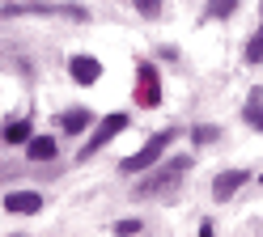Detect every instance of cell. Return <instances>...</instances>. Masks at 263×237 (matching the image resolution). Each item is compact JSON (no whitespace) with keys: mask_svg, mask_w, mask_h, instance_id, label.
I'll return each instance as SVG.
<instances>
[{"mask_svg":"<svg viewBox=\"0 0 263 237\" xmlns=\"http://www.w3.org/2000/svg\"><path fill=\"white\" fill-rule=\"evenodd\" d=\"M170 144H174V131H157V135H153V140L144 144L140 152H132V157L123 161V174H140V169H149V165H153V161H157Z\"/></svg>","mask_w":263,"mask_h":237,"instance_id":"6da1fadb","label":"cell"},{"mask_svg":"<svg viewBox=\"0 0 263 237\" xmlns=\"http://www.w3.org/2000/svg\"><path fill=\"white\" fill-rule=\"evenodd\" d=\"M161 102V76L149 60L136 64V106H157Z\"/></svg>","mask_w":263,"mask_h":237,"instance_id":"7a4b0ae2","label":"cell"},{"mask_svg":"<svg viewBox=\"0 0 263 237\" xmlns=\"http://www.w3.org/2000/svg\"><path fill=\"white\" fill-rule=\"evenodd\" d=\"M123 127H127V114H119V110H115V114H106L102 123L93 127V135L85 140V148H81V157H93V152L102 148V144H110V140H115V135H119Z\"/></svg>","mask_w":263,"mask_h":237,"instance_id":"3957f363","label":"cell"},{"mask_svg":"<svg viewBox=\"0 0 263 237\" xmlns=\"http://www.w3.org/2000/svg\"><path fill=\"white\" fill-rule=\"evenodd\" d=\"M187 169H191V157H174L170 165H161L157 174H144V182L136 186V195H149V191H161V186H166V182H174V178H183Z\"/></svg>","mask_w":263,"mask_h":237,"instance_id":"277c9868","label":"cell"},{"mask_svg":"<svg viewBox=\"0 0 263 237\" xmlns=\"http://www.w3.org/2000/svg\"><path fill=\"white\" fill-rule=\"evenodd\" d=\"M5 212L34 216V212H43V195H39V191H9V195H5Z\"/></svg>","mask_w":263,"mask_h":237,"instance_id":"5b68a950","label":"cell"},{"mask_svg":"<svg viewBox=\"0 0 263 237\" xmlns=\"http://www.w3.org/2000/svg\"><path fill=\"white\" fill-rule=\"evenodd\" d=\"M68 72L77 85H98V76H102V64H98L93 55H72L68 60Z\"/></svg>","mask_w":263,"mask_h":237,"instance_id":"8992f818","label":"cell"},{"mask_svg":"<svg viewBox=\"0 0 263 237\" xmlns=\"http://www.w3.org/2000/svg\"><path fill=\"white\" fill-rule=\"evenodd\" d=\"M242 182H251V174H246V169H229V174H217V178H212V199L225 203Z\"/></svg>","mask_w":263,"mask_h":237,"instance_id":"52a82bcc","label":"cell"},{"mask_svg":"<svg viewBox=\"0 0 263 237\" xmlns=\"http://www.w3.org/2000/svg\"><path fill=\"white\" fill-rule=\"evenodd\" d=\"M89 118H93V114H89L85 106H81V110H64V114H60V127L68 131V135H77V131L89 127Z\"/></svg>","mask_w":263,"mask_h":237,"instance_id":"ba28073f","label":"cell"},{"mask_svg":"<svg viewBox=\"0 0 263 237\" xmlns=\"http://www.w3.org/2000/svg\"><path fill=\"white\" fill-rule=\"evenodd\" d=\"M26 148H30V161H51L55 157V140H51V135H34Z\"/></svg>","mask_w":263,"mask_h":237,"instance_id":"9c48e42d","label":"cell"},{"mask_svg":"<svg viewBox=\"0 0 263 237\" xmlns=\"http://www.w3.org/2000/svg\"><path fill=\"white\" fill-rule=\"evenodd\" d=\"M34 135H30V123L26 118H17V123H9L5 127V144H30Z\"/></svg>","mask_w":263,"mask_h":237,"instance_id":"30bf717a","label":"cell"},{"mask_svg":"<svg viewBox=\"0 0 263 237\" xmlns=\"http://www.w3.org/2000/svg\"><path fill=\"white\" fill-rule=\"evenodd\" d=\"M246 64H263V26L251 34V43H246Z\"/></svg>","mask_w":263,"mask_h":237,"instance_id":"8fae6325","label":"cell"},{"mask_svg":"<svg viewBox=\"0 0 263 237\" xmlns=\"http://www.w3.org/2000/svg\"><path fill=\"white\" fill-rule=\"evenodd\" d=\"M234 9H238V0H212V5H208V17H229Z\"/></svg>","mask_w":263,"mask_h":237,"instance_id":"7c38bea8","label":"cell"},{"mask_svg":"<svg viewBox=\"0 0 263 237\" xmlns=\"http://www.w3.org/2000/svg\"><path fill=\"white\" fill-rule=\"evenodd\" d=\"M191 140H195V144H212V140H217V127H208V123H200V127L191 131Z\"/></svg>","mask_w":263,"mask_h":237,"instance_id":"4fadbf2b","label":"cell"},{"mask_svg":"<svg viewBox=\"0 0 263 237\" xmlns=\"http://www.w3.org/2000/svg\"><path fill=\"white\" fill-rule=\"evenodd\" d=\"M246 123H251L255 131H263V106H259V102H251V106H246Z\"/></svg>","mask_w":263,"mask_h":237,"instance_id":"5bb4252c","label":"cell"},{"mask_svg":"<svg viewBox=\"0 0 263 237\" xmlns=\"http://www.w3.org/2000/svg\"><path fill=\"white\" fill-rule=\"evenodd\" d=\"M136 9H140L144 17H157V13H161V0H136Z\"/></svg>","mask_w":263,"mask_h":237,"instance_id":"9a60e30c","label":"cell"},{"mask_svg":"<svg viewBox=\"0 0 263 237\" xmlns=\"http://www.w3.org/2000/svg\"><path fill=\"white\" fill-rule=\"evenodd\" d=\"M140 220H115V233H140Z\"/></svg>","mask_w":263,"mask_h":237,"instance_id":"2e32d148","label":"cell"}]
</instances>
